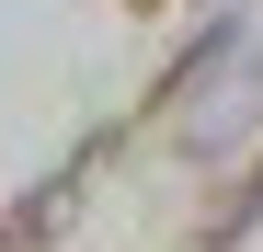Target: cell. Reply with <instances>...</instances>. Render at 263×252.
I'll list each match as a JSON object with an SVG mask.
<instances>
[{
  "label": "cell",
  "mask_w": 263,
  "mask_h": 252,
  "mask_svg": "<svg viewBox=\"0 0 263 252\" xmlns=\"http://www.w3.org/2000/svg\"><path fill=\"white\" fill-rule=\"evenodd\" d=\"M240 46H252V23H240V12H206V34H195V46H172V58H160V80L138 92V115H126V126H103V138L126 149V138H138V126H183V115L206 103V80L229 69Z\"/></svg>",
  "instance_id": "cell-1"
},
{
  "label": "cell",
  "mask_w": 263,
  "mask_h": 252,
  "mask_svg": "<svg viewBox=\"0 0 263 252\" xmlns=\"http://www.w3.org/2000/svg\"><path fill=\"white\" fill-rule=\"evenodd\" d=\"M252 126H263V34H252V46L217 69V80H206V103L172 126V149H183V160H217V149H240Z\"/></svg>",
  "instance_id": "cell-2"
},
{
  "label": "cell",
  "mask_w": 263,
  "mask_h": 252,
  "mask_svg": "<svg viewBox=\"0 0 263 252\" xmlns=\"http://www.w3.org/2000/svg\"><path fill=\"white\" fill-rule=\"evenodd\" d=\"M115 138H92V149H69L46 184H23L12 206H0V252H58L69 241V218H80V184H92V160H103Z\"/></svg>",
  "instance_id": "cell-3"
},
{
  "label": "cell",
  "mask_w": 263,
  "mask_h": 252,
  "mask_svg": "<svg viewBox=\"0 0 263 252\" xmlns=\"http://www.w3.org/2000/svg\"><path fill=\"white\" fill-rule=\"evenodd\" d=\"M252 229H263V149H252L240 172H229V195H217L206 218H195V252H240Z\"/></svg>",
  "instance_id": "cell-4"
},
{
  "label": "cell",
  "mask_w": 263,
  "mask_h": 252,
  "mask_svg": "<svg viewBox=\"0 0 263 252\" xmlns=\"http://www.w3.org/2000/svg\"><path fill=\"white\" fill-rule=\"evenodd\" d=\"M115 12H172V0H115Z\"/></svg>",
  "instance_id": "cell-5"
}]
</instances>
